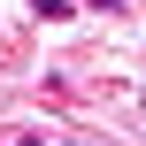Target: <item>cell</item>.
Here are the masks:
<instances>
[{
  "label": "cell",
  "instance_id": "6da1fadb",
  "mask_svg": "<svg viewBox=\"0 0 146 146\" xmlns=\"http://www.w3.org/2000/svg\"><path fill=\"white\" fill-rule=\"evenodd\" d=\"M15 146H46V131H15Z\"/></svg>",
  "mask_w": 146,
  "mask_h": 146
}]
</instances>
